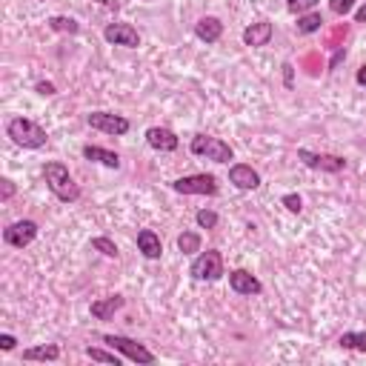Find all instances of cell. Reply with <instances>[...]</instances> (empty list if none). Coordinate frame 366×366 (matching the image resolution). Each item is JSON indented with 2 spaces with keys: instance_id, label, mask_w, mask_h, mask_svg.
<instances>
[{
  "instance_id": "36",
  "label": "cell",
  "mask_w": 366,
  "mask_h": 366,
  "mask_svg": "<svg viewBox=\"0 0 366 366\" xmlns=\"http://www.w3.org/2000/svg\"><path fill=\"white\" fill-rule=\"evenodd\" d=\"M355 80H358V86H366V64L358 69V75H355Z\"/></svg>"
},
{
  "instance_id": "2",
  "label": "cell",
  "mask_w": 366,
  "mask_h": 366,
  "mask_svg": "<svg viewBox=\"0 0 366 366\" xmlns=\"http://www.w3.org/2000/svg\"><path fill=\"white\" fill-rule=\"evenodd\" d=\"M6 138L20 146V149H43L49 143V135L41 124H35V120H29V117H12L9 124H6Z\"/></svg>"
},
{
  "instance_id": "28",
  "label": "cell",
  "mask_w": 366,
  "mask_h": 366,
  "mask_svg": "<svg viewBox=\"0 0 366 366\" xmlns=\"http://www.w3.org/2000/svg\"><path fill=\"white\" fill-rule=\"evenodd\" d=\"M281 203L292 212V215H300V212H303V200H300V195H295V192H286V195L281 198Z\"/></svg>"
},
{
  "instance_id": "8",
  "label": "cell",
  "mask_w": 366,
  "mask_h": 366,
  "mask_svg": "<svg viewBox=\"0 0 366 366\" xmlns=\"http://www.w3.org/2000/svg\"><path fill=\"white\" fill-rule=\"evenodd\" d=\"M298 161L307 166V169H315V172H326V175H338L346 169V158L341 155H323V152H312L307 146L298 149Z\"/></svg>"
},
{
  "instance_id": "20",
  "label": "cell",
  "mask_w": 366,
  "mask_h": 366,
  "mask_svg": "<svg viewBox=\"0 0 366 366\" xmlns=\"http://www.w3.org/2000/svg\"><path fill=\"white\" fill-rule=\"evenodd\" d=\"M321 26H323V15L321 12H307V15H298V35H312V32H321Z\"/></svg>"
},
{
  "instance_id": "25",
  "label": "cell",
  "mask_w": 366,
  "mask_h": 366,
  "mask_svg": "<svg viewBox=\"0 0 366 366\" xmlns=\"http://www.w3.org/2000/svg\"><path fill=\"white\" fill-rule=\"evenodd\" d=\"M195 224H198V229H218L221 218H218V212H212V209H198Z\"/></svg>"
},
{
  "instance_id": "7",
  "label": "cell",
  "mask_w": 366,
  "mask_h": 366,
  "mask_svg": "<svg viewBox=\"0 0 366 366\" xmlns=\"http://www.w3.org/2000/svg\"><path fill=\"white\" fill-rule=\"evenodd\" d=\"M86 126L98 129V132H103V135L120 138V135H129L132 120H129L126 115H115V112H89V115H86Z\"/></svg>"
},
{
  "instance_id": "3",
  "label": "cell",
  "mask_w": 366,
  "mask_h": 366,
  "mask_svg": "<svg viewBox=\"0 0 366 366\" xmlns=\"http://www.w3.org/2000/svg\"><path fill=\"white\" fill-rule=\"evenodd\" d=\"M189 152L195 158H206L212 163H232L235 161V152L232 146L224 140V138H215V135H195L192 143H189Z\"/></svg>"
},
{
  "instance_id": "18",
  "label": "cell",
  "mask_w": 366,
  "mask_h": 366,
  "mask_svg": "<svg viewBox=\"0 0 366 366\" xmlns=\"http://www.w3.org/2000/svg\"><path fill=\"white\" fill-rule=\"evenodd\" d=\"M83 158L92 161V163H101V166H106V169H120V155H117V152L103 149V146L86 143V146H83Z\"/></svg>"
},
{
  "instance_id": "16",
  "label": "cell",
  "mask_w": 366,
  "mask_h": 366,
  "mask_svg": "<svg viewBox=\"0 0 366 366\" xmlns=\"http://www.w3.org/2000/svg\"><path fill=\"white\" fill-rule=\"evenodd\" d=\"M146 143L155 152H175L180 146V138L166 126H149L146 129Z\"/></svg>"
},
{
  "instance_id": "13",
  "label": "cell",
  "mask_w": 366,
  "mask_h": 366,
  "mask_svg": "<svg viewBox=\"0 0 366 366\" xmlns=\"http://www.w3.org/2000/svg\"><path fill=\"white\" fill-rule=\"evenodd\" d=\"M195 38H198L200 43H206V46H215V43L224 38V23H221V17H215V15L200 17V20L195 23Z\"/></svg>"
},
{
  "instance_id": "6",
  "label": "cell",
  "mask_w": 366,
  "mask_h": 366,
  "mask_svg": "<svg viewBox=\"0 0 366 366\" xmlns=\"http://www.w3.org/2000/svg\"><path fill=\"white\" fill-rule=\"evenodd\" d=\"M189 274H192L195 281H206V284H215V281H221L224 274H226L224 255H221L218 249H206V252H200V255L192 261Z\"/></svg>"
},
{
  "instance_id": "37",
  "label": "cell",
  "mask_w": 366,
  "mask_h": 366,
  "mask_svg": "<svg viewBox=\"0 0 366 366\" xmlns=\"http://www.w3.org/2000/svg\"><path fill=\"white\" fill-rule=\"evenodd\" d=\"M146 3H149V0H146Z\"/></svg>"
},
{
  "instance_id": "27",
  "label": "cell",
  "mask_w": 366,
  "mask_h": 366,
  "mask_svg": "<svg viewBox=\"0 0 366 366\" xmlns=\"http://www.w3.org/2000/svg\"><path fill=\"white\" fill-rule=\"evenodd\" d=\"M321 0H286V12L289 15H307V12H315Z\"/></svg>"
},
{
  "instance_id": "23",
  "label": "cell",
  "mask_w": 366,
  "mask_h": 366,
  "mask_svg": "<svg viewBox=\"0 0 366 366\" xmlns=\"http://www.w3.org/2000/svg\"><path fill=\"white\" fill-rule=\"evenodd\" d=\"M338 346L349 352H366V332H344L338 338Z\"/></svg>"
},
{
  "instance_id": "12",
  "label": "cell",
  "mask_w": 366,
  "mask_h": 366,
  "mask_svg": "<svg viewBox=\"0 0 366 366\" xmlns=\"http://www.w3.org/2000/svg\"><path fill=\"white\" fill-rule=\"evenodd\" d=\"M229 289L235 295H243V298H255V295L263 292V284L255 278L252 272H247V269H232L229 272Z\"/></svg>"
},
{
  "instance_id": "34",
  "label": "cell",
  "mask_w": 366,
  "mask_h": 366,
  "mask_svg": "<svg viewBox=\"0 0 366 366\" xmlns=\"http://www.w3.org/2000/svg\"><path fill=\"white\" fill-rule=\"evenodd\" d=\"M15 346H17V338H15V335L0 332V349H3V352H15Z\"/></svg>"
},
{
  "instance_id": "31",
  "label": "cell",
  "mask_w": 366,
  "mask_h": 366,
  "mask_svg": "<svg viewBox=\"0 0 366 366\" xmlns=\"http://www.w3.org/2000/svg\"><path fill=\"white\" fill-rule=\"evenodd\" d=\"M15 192H17V186H15V180H9V177H3L0 180V200H12L15 198Z\"/></svg>"
},
{
  "instance_id": "15",
  "label": "cell",
  "mask_w": 366,
  "mask_h": 366,
  "mask_svg": "<svg viewBox=\"0 0 366 366\" xmlns=\"http://www.w3.org/2000/svg\"><path fill=\"white\" fill-rule=\"evenodd\" d=\"M124 307H126V298H124V295H109V298L92 300L89 312H92V318H95V321H112L115 312H120Z\"/></svg>"
},
{
  "instance_id": "17",
  "label": "cell",
  "mask_w": 366,
  "mask_h": 366,
  "mask_svg": "<svg viewBox=\"0 0 366 366\" xmlns=\"http://www.w3.org/2000/svg\"><path fill=\"white\" fill-rule=\"evenodd\" d=\"M138 252L146 258V261H161L163 255V240L155 229H140L138 232Z\"/></svg>"
},
{
  "instance_id": "19",
  "label": "cell",
  "mask_w": 366,
  "mask_h": 366,
  "mask_svg": "<svg viewBox=\"0 0 366 366\" xmlns=\"http://www.w3.org/2000/svg\"><path fill=\"white\" fill-rule=\"evenodd\" d=\"M60 346L57 344H41V346H29L23 349V360H57Z\"/></svg>"
},
{
  "instance_id": "4",
  "label": "cell",
  "mask_w": 366,
  "mask_h": 366,
  "mask_svg": "<svg viewBox=\"0 0 366 366\" xmlns=\"http://www.w3.org/2000/svg\"><path fill=\"white\" fill-rule=\"evenodd\" d=\"M172 192L177 195H203V198H215L221 192V183L215 175L209 172H198V175H186V177H177L169 183Z\"/></svg>"
},
{
  "instance_id": "14",
  "label": "cell",
  "mask_w": 366,
  "mask_h": 366,
  "mask_svg": "<svg viewBox=\"0 0 366 366\" xmlns=\"http://www.w3.org/2000/svg\"><path fill=\"white\" fill-rule=\"evenodd\" d=\"M274 35V26L269 20H258V23H249L247 29H243V46H252V49H261V46H269Z\"/></svg>"
},
{
  "instance_id": "32",
  "label": "cell",
  "mask_w": 366,
  "mask_h": 366,
  "mask_svg": "<svg viewBox=\"0 0 366 366\" xmlns=\"http://www.w3.org/2000/svg\"><path fill=\"white\" fill-rule=\"evenodd\" d=\"M35 92H38V95H43V98H52V95H57V86L52 80H38Z\"/></svg>"
},
{
  "instance_id": "30",
  "label": "cell",
  "mask_w": 366,
  "mask_h": 366,
  "mask_svg": "<svg viewBox=\"0 0 366 366\" xmlns=\"http://www.w3.org/2000/svg\"><path fill=\"white\" fill-rule=\"evenodd\" d=\"M344 60H346V46H338V49H335V54H332V60H329L326 72H329V75H332V72H338V66L344 64Z\"/></svg>"
},
{
  "instance_id": "26",
  "label": "cell",
  "mask_w": 366,
  "mask_h": 366,
  "mask_svg": "<svg viewBox=\"0 0 366 366\" xmlns=\"http://www.w3.org/2000/svg\"><path fill=\"white\" fill-rule=\"evenodd\" d=\"M86 358L98 360V363H109V366H120V358L115 352H106L101 346H86Z\"/></svg>"
},
{
  "instance_id": "9",
  "label": "cell",
  "mask_w": 366,
  "mask_h": 366,
  "mask_svg": "<svg viewBox=\"0 0 366 366\" xmlns=\"http://www.w3.org/2000/svg\"><path fill=\"white\" fill-rule=\"evenodd\" d=\"M38 232H41V226L32 218H20V221H15V224H9L3 229V243L12 247V249H26V247H32L35 243Z\"/></svg>"
},
{
  "instance_id": "24",
  "label": "cell",
  "mask_w": 366,
  "mask_h": 366,
  "mask_svg": "<svg viewBox=\"0 0 366 366\" xmlns=\"http://www.w3.org/2000/svg\"><path fill=\"white\" fill-rule=\"evenodd\" d=\"M95 252H101L103 258H112V261H117L120 258V252H117V243L112 240V237H106V235H98V237H92V243H89Z\"/></svg>"
},
{
  "instance_id": "5",
  "label": "cell",
  "mask_w": 366,
  "mask_h": 366,
  "mask_svg": "<svg viewBox=\"0 0 366 366\" xmlns=\"http://www.w3.org/2000/svg\"><path fill=\"white\" fill-rule=\"evenodd\" d=\"M106 346H112L115 352H120L124 358H129L132 363H140V366H152L158 358H155V352L152 349H146L140 341H135V338H126V335H103L101 338Z\"/></svg>"
},
{
  "instance_id": "11",
  "label": "cell",
  "mask_w": 366,
  "mask_h": 366,
  "mask_svg": "<svg viewBox=\"0 0 366 366\" xmlns=\"http://www.w3.org/2000/svg\"><path fill=\"white\" fill-rule=\"evenodd\" d=\"M229 183L240 192H255V189H261V172L252 169L249 163H232L229 166Z\"/></svg>"
},
{
  "instance_id": "1",
  "label": "cell",
  "mask_w": 366,
  "mask_h": 366,
  "mask_svg": "<svg viewBox=\"0 0 366 366\" xmlns=\"http://www.w3.org/2000/svg\"><path fill=\"white\" fill-rule=\"evenodd\" d=\"M43 180H46L49 192H52L60 203H78V200H80V186L75 183V177H72V172L66 169V163L49 161V163L43 166Z\"/></svg>"
},
{
  "instance_id": "21",
  "label": "cell",
  "mask_w": 366,
  "mask_h": 366,
  "mask_svg": "<svg viewBox=\"0 0 366 366\" xmlns=\"http://www.w3.org/2000/svg\"><path fill=\"white\" fill-rule=\"evenodd\" d=\"M49 29L57 35H78L80 23L75 17H66V15H54V17H49Z\"/></svg>"
},
{
  "instance_id": "33",
  "label": "cell",
  "mask_w": 366,
  "mask_h": 366,
  "mask_svg": "<svg viewBox=\"0 0 366 366\" xmlns=\"http://www.w3.org/2000/svg\"><path fill=\"white\" fill-rule=\"evenodd\" d=\"M281 69H284V86H286V92H292V89H295V66L286 60V64H284Z\"/></svg>"
},
{
  "instance_id": "29",
  "label": "cell",
  "mask_w": 366,
  "mask_h": 366,
  "mask_svg": "<svg viewBox=\"0 0 366 366\" xmlns=\"http://www.w3.org/2000/svg\"><path fill=\"white\" fill-rule=\"evenodd\" d=\"M352 6H355V0H329V12H332V15H338V17L349 15Z\"/></svg>"
},
{
  "instance_id": "35",
  "label": "cell",
  "mask_w": 366,
  "mask_h": 366,
  "mask_svg": "<svg viewBox=\"0 0 366 366\" xmlns=\"http://www.w3.org/2000/svg\"><path fill=\"white\" fill-rule=\"evenodd\" d=\"M355 23H366V0L360 3V9L355 12Z\"/></svg>"
},
{
  "instance_id": "10",
  "label": "cell",
  "mask_w": 366,
  "mask_h": 366,
  "mask_svg": "<svg viewBox=\"0 0 366 366\" xmlns=\"http://www.w3.org/2000/svg\"><path fill=\"white\" fill-rule=\"evenodd\" d=\"M103 41L112 43V46H124V49H138L140 46V35L132 23H124V20H115L103 29Z\"/></svg>"
},
{
  "instance_id": "22",
  "label": "cell",
  "mask_w": 366,
  "mask_h": 366,
  "mask_svg": "<svg viewBox=\"0 0 366 366\" xmlns=\"http://www.w3.org/2000/svg\"><path fill=\"white\" fill-rule=\"evenodd\" d=\"M200 232H192V229H186V232H180L177 235V249L183 252V255H198L200 252Z\"/></svg>"
}]
</instances>
